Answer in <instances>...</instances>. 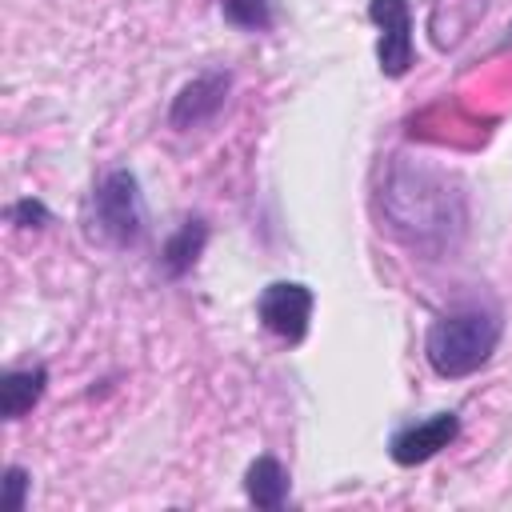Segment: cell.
<instances>
[{
  "instance_id": "obj_2",
  "label": "cell",
  "mask_w": 512,
  "mask_h": 512,
  "mask_svg": "<svg viewBox=\"0 0 512 512\" xmlns=\"http://www.w3.org/2000/svg\"><path fill=\"white\" fill-rule=\"evenodd\" d=\"M504 336V312L492 300H460L432 316L424 332V360L440 380L480 372Z\"/></svg>"
},
{
  "instance_id": "obj_8",
  "label": "cell",
  "mask_w": 512,
  "mask_h": 512,
  "mask_svg": "<svg viewBox=\"0 0 512 512\" xmlns=\"http://www.w3.org/2000/svg\"><path fill=\"white\" fill-rule=\"evenodd\" d=\"M208 236H212V228H208L204 216H184L164 236V244H160V272H164V280H184L200 264V256L208 248Z\"/></svg>"
},
{
  "instance_id": "obj_5",
  "label": "cell",
  "mask_w": 512,
  "mask_h": 512,
  "mask_svg": "<svg viewBox=\"0 0 512 512\" xmlns=\"http://www.w3.org/2000/svg\"><path fill=\"white\" fill-rule=\"evenodd\" d=\"M232 84H236V76L228 68H204L192 80H184L176 88L172 104H168V128L192 132V128L212 124L224 112V104L232 96Z\"/></svg>"
},
{
  "instance_id": "obj_4",
  "label": "cell",
  "mask_w": 512,
  "mask_h": 512,
  "mask_svg": "<svg viewBox=\"0 0 512 512\" xmlns=\"http://www.w3.org/2000/svg\"><path fill=\"white\" fill-rule=\"evenodd\" d=\"M312 308H316V296L300 280H272L256 296V320L264 324V332H272L284 344H300L308 336Z\"/></svg>"
},
{
  "instance_id": "obj_3",
  "label": "cell",
  "mask_w": 512,
  "mask_h": 512,
  "mask_svg": "<svg viewBox=\"0 0 512 512\" xmlns=\"http://www.w3.org/2000/svg\"><path fill=\"white\" fill-rule=\"evenodd\" d=\"M84 228L96 244L128 252L144 240L148 232V212H144V192L132 168H108L92 192H88V212Z\"/></svg>"
},
{
  "instance_id": "obj_9",
  "label": "cell",
  "mask_w": 512,
  "mask_h": 512,
  "mask_svg": "<svg viewBox=\"0 0 512 512\" xmlns=\"http://www.w3.org/2000/svg\"><path fill=\"white\" fill-rule=\"evenodd\" d=\"M488 0H432L428 4V36L440 52H452L468 32L484 20Z\"/></svg>"
},
{
  "instance_id": "obj_1",
  "label": "cell",
  "mask_w": 512,
  "mask_h": 512,
  "mask_svg": "<svg viewBox=\"0 0 512 512\" xmlns=\"http://www.w3.org/2000/svg\"><path fill=\"white\" fill-rule=\"evenodd\" d=\"M372 212L380 232H388L400 248L444 260L468 240L472 200L460 172L392 152L376 168L372 184Z\"/></svg>"
},
{
  "instance_id": "obj_15",
  "label": "cell",
  "mask_w": 512,
  "mask_h": 512,
  "mask_svg": "<svg viewBox=\"0 0 512 512\" xmlns=\"http://www.w3.org/2000/svg\"><path fill=\"white\" fill-rule=\"evenodd\" d=\"M512 48V20H508V28H504V36H500V44H496V52H508Z\"/></svg>"
},
{
  "instance_id": "obj_10",
  "label": "cell",
  "mask_w": 512,
  "mask_h": 512,
  "mask_svg": "<svg viewBox=\"0 0 512 512\" xmlns=\"http://www.w3.org/2000/svg\"><path fill=\"white\" fill-rule=\"evenodd\" d=\"M288 492H292V476H288V468L272 452H260L244 468V496L260 512H280L288 504Z\"/></svg>"
},
{
  "instance_id": "obj_13",
  "label": "cell",
  "mask_w": 512,
  "mask_h": 512,
  "mask_svg": "<svg viewBox=\"0 0 512 512\" xmlns=\"http://www.w3.org/2000/svg\"><path fill=\"white\" fill-rule=\"evenodd\" d=\"M4 216H8V224H16V228H48V224H52V212H48V204H44L40 196H20V200H12Z\"/></svg>"
},
{
  "instance_id": "obj_14",
  "label": "cell",
  "mask_w": 512,
  "mask_h": 512,
  "mask_svg": "<svg viewBox=\"0 0 512 512\" xmlns=\"http://www.w3.org/2000/svg\"><path fill=\"white\" fill-rule=\"evenodd\" d=\"M0 484H4V508H8V512H24V508H28V488H32V476H28V468H20V464H8Z\"/></svg>"
},
{
  "instance_id": "obj_7",
  "label": "cell",
  "mask_w": 512,
  "mask_h": 512,
  "mask_svg": "<svg viewBox=\"0 0 512 512\" xmlns=\"http://www.w3.org/2000/svg\"><path fill=\"white\" fill-rule=\"evenodd\" d=\"M456 436H460V412H432L416 424H400L388 436V456L400 468H416V464H428L432 456H440Z\"/></svg>"
},
{
  "instance_id": "obj_6",
  "label": "cell",
  "mask_w": 512,
  "mask_h": 512,
  "mask_svg": "<svg viewBox=\"0 0 512 512\" xmlns=\"http://www.w3.org/2000/svg\"><path fill=\"white\" fill-rule=\"evenodd\" d=\"M368 20L380 28L376 36V64L388 80H400L416 64L412 44V4L408 0H368Z\"/></svg>"
},
{
  "instance_id": "obj_12",
  "label": "cell",
  "mask_w": 512,
  "mask_h": 512,
  "mask_svg": "<svg viewBox=\"0 0 512 512\" xmlns=\"http://www.w3.org/2000/svg\"><path fill=\"white\" fill-rule=\"evenodd\" d=\"M220 16L240 32H272L276 28L272 0H220Z\"/></svg>"
},
{
  "instance_id": "obj_11",
  "label": "cell",
  "mask_w": 512,
  "mask_h": 512,
  "mask_svg": "<svg viewBox=\"0 0 512 512\" xmlns=\"http://www.w3.org/2000/svg\"><path fill=\"white\" fill-rule=\"evenodd\" d=\"M48 392V368L44 364H28V368H8L0 376V416L4 420H20L28 416L40 396Z\"/></svg>"
}]
</instances>
